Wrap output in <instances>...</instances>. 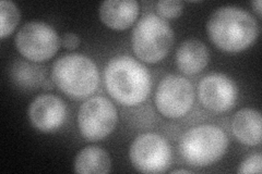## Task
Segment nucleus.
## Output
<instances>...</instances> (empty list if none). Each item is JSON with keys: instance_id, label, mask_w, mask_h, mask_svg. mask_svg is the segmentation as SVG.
Listing matches in <instances>:
<instances>
[{"instance_id": "1", "label": "nucleus", "mask_w": 262, "mask_h": 174, "mask_svg": "<svg viewBox=\"0 0 262 174\" xmlns=\"http://www.w3.org/2000/svg\"><path fill=\"white\" fill-rule=\"evenodd\" d=\"M107 93L117 103L131 107L142 104L151 93V74L142 63L130 56H117L104 71Z\"/></svg>"}, {"instance_id": "2", "label": "nucleus", "mask_w": 262, "mask_h": 174, "mask_svg": "<svg viewBox=\"0 0 262 174\" xmlns=\"http://www.w3.org/2000/svg\"><path fill=\"white\" fill-rule=\"evenodd\" d=\"M209 38L220 49L238 53L247 49L258 36L253 16L234 6H224L211 14L207 23Z\"/></svg>"}, {"instance_id": "3", "label": "nucleus", "mask_w": 262, "mask_h": 174, "mask_svg": "<svg viewBox=\"0 0 262 174\" xmlns=\"http://www.w3.org/2000/svg\"><path fill=\"white\" fill-rule=\"evenodd\" d=\"M52 79L59 90L72 99H85L96 92L100 73L96 64L83 55L71 54L54 63Z\"/></svg>"}, {"instance_id": "4", "label": "nucleus", "mask_w": 262, "mask_h": 174, "mask_svg": "<svg viewBox=\"0 0 262 174\" xmlns=\"http://www.w3.org/2000/svg\"><path fill=\"white\" fill-rule=\"evenodd\" d=\"M228 148V137L223 129L214 124H201L180 137L179 154L192 167H208L222 159Z\"/></svg>"}, {"instance_id": "5", "label": "nucleus", "mask_w": 262, "mask_h": 174, "mask_svg": "<svg viewBox=\"0 0 262 174\" xmlns=\"http://www.w3.org/2000/svg\"><path fill=\"white\" fill-rule=\"evenodd\" d=\"M173 43L174 33L168 22L155 13L143 15L131 36L134 53L147 63H157L164 59Z\"/></svg>"}, {"instance_id": "6", "label": "nucleus", "mask_w": 262, "mask_h": 174, "mask_svg": "<svg viewBox=\"0 0 262 174\" xmlns=\"http://www.w3.org/2000/svg\"><path fill=\"white\" fill-rule=\"evenodd\" d=\"M117 122L116 107L106 97L89 98L79 109L78 127L80 133L91 142H97L112 134Z\"/></svg>"}, {"instance_id": "7", "label": "nucleus", "mask_w": 262, "mask_h": 174, "mask_svg": "<svg viewBox=\"0 0 262 174\" xmlns=\"http://www.w3.org/2000/svg\"><path fill=\"white\" fill-rule=\"evenodd\" d=\"M14 43L26 59L34 62L51 59L58 52L61 44L56 30L40 21L24 24L16 34Z\"/></svg>"}, {"instance_id": "8", "label": "nucleus", "mask_w": 262, "mask_h": 174, "mask_svg": "<svg viewBox=\"0 0 262 174\" xmlns=\"http://www.w3.org/2000/svg\"><path fill=\"white\" fill-rule=\"evenodd\" d=\"M130 161L142 173H163L171 163V148L167 140L157 133L139 135L129 149Z\"/></svg>"}, {"instance_id": "9", "label": "nucleus", "mask_w": 262, "mask_h": 174, "mask_svg": "<svg viewBox=\"0 0 262 174\" xmlns=\"http://www.w3.org/2000/svg\"><path fill=\"white\" fill-rule=\"evenodd\" d=\"M154 102L164 117L168 119L183 118L193 106V86L187 79L169 74L160 82Z\"/></svg>"}, {"instance_id": "10", "label": "nucleus", "mask_w": 262, "mask_h": 174, "mask_svg": "<svg viewBox=\"0 0 262 174\" xmlns=\"http://www.w3.org/2000/svg\"><path fill=\"white\" fill-rule=\"evenodd\" d=\"M198 96L204 108L221 113L233 108L238 96V88L234 81L225 74L213 73L200 81Z\"/></svg>"}, {"instance_id": "11", "label": "nucleus", "mask_w": 262, "mask_h": 174, "mask_svg": "<svg viewBox=\"0 0 262 174\" xmlns=\"http://www.w3.org/2000/svg\"><path fill=\"white\" fill-rule=\"evenodd\" d=\"M67 117V107L59 97L52 94L37 96L29 107L32 126L44 133L59 129Z\"/></svg>"}, {"instance_id": "12", "label": "nucleus", "mask_w": 262, "mask_h": 174, "mask_svg": "<svg viewBox=\"0 0 262 174\" xmlns=\"http://www.w3.org/2000/svg\"><path fill=\"white\" fill-rule=\"evenodd\" d=\"M139 14L136 0H107L100 6V19L113 30H126L131 27Z\"/></svg>"}, {"instance_id": "13", "label": "nucleus", "mask_w": 262, "mask_h": 174, "mask_svg": "<svg viewBox=\"0 0 262 174\" xmlns=\"http://www.w3.org/2000/svg\"><path fill=\"white\" fill-rule=\"evenodd\" d=\"M209 60L208 48L199 39H187L177 49V67L188 76L200 73L207 67Z\"/></svg>"}, {"instance_id": "14", "label": "nucleus", "mask_w": 262, "mask_h": 174, "mask_svg": "<svg viewBox=\"0 0 262 174\" xmlns=\"http://www.w3.org/2000/svg\"><path fill=\"white\" fill-rule=\"evenodd\" d=\"M261 113L251 108L236 112L232 120V132L239 143L257 146L261 143Z\"/></svg>"}, {"instance_id": "15", "label": "nucleus", "mask_w": 262, "mask_h": 174, "mask_svg": "<svg viewBox=\"0 0 262 174\" xmlns=\"http://www.w3.org/2000/svg\"><path fill=\"white\" fill-rule=\"evenodd\" d=\"M111 157L97 146L84 147L76 157L75 171L81 174H106L111 171Z\"/></svg>"}, {"instance_id": "16", "label": "nucleus", "mask_w": 262, "mask_h": 174, "mask_svg": "<svg viewBox=\"0 0 262 174\" xmlns=\"http://www.w3.org/2000/svg\"><path fill=\"white\" fill-rule=\"evenodd\" d=\"M12 80L22 88H36L44 79V73L39 67L23 60L13 64L11 69Z\"/></svg>"}, {"instance_id": "17", "label": "nucleus", "mask_w": 262, "mask_h": 174, "mask_svg": "<svg viewBox=\"0 0 262 174\" xmlns=\"http://www.w3.org/2000/svg\"><path fill=\"white\" fill-rule=\"evenodd\" d=\"M0 20H2V33L0 38L5 39L15 30L20 21V11L12 2H0Z\"/></svg>"}, {"instance_id": "18", "label": "nucleus", "mask_w": 262, "mask_h": 174, "mask_svg": "<svg viewBox=\"0 0 262 174\" xmlns=\"http://www.w3.org/2000/svg\"><path fill=\"white\" fill-rule=\"evenodd\" d=\"M183 9V3L178 0H161L157 4V11L164 20L178 18Z\"/></svg>"}, {"instance_id": "19", "label": "nucleus", "mask_w": 262, "mask_h": 174, "mask_svg": "<svg viewBox=\"0 0 262 174\" xmlns=\"http://www.w3.org/2000/svg\"><path fill=\"white\" fill-rule=\"evenodd\" d=\"M262 171V156L260 153L250 155L239 165L238 173H261Z\"/></svg>"}, {"instance_id": "20", "label": "nucleus", "mask_w": 262, "mask_h": 174, "mask_svg": "<svg viewBox=\"0 0 262 174\" xmlns=\"http://www.w3.org/2000/svg\"><path fill=\"white\" fill-rule=\"evenodd\" d=\"M61 46L68 51H73L79 47L80 45V38L75 33H64L60 39Z\"/></svg>"}, {"instance_id": "21", "label": "nucleus", "mask_w": 262, "mask_h": 174, "mask_svg": "<svg viewBox=\"0 0 262 174\" xmlns=\"http://www.w3.org/2000/svg\"><path fill=\"white\" fill-rule=\"evenodd\" d=\"M251 5H252L253 8H255V10L257 11L258 15L261 16V7H262V3L260 2V0H257V2H253Z\"/></svg>"}, {"instance_id": "22", "label": "nucleus", "mask_w": 262, "mask_h": 174, "mask_svg": "<svg viewBox=\"0 0 262 174\" xmlns=\"http://www.w3.org/2000/svg\"><path fill=\"white\" fill-rule=\"evenodd\" d=\"M171 173H173V174H176V173H190V171L189 170H185V169H178V170L171 171Z\"/></svg>"}]
</instances>
